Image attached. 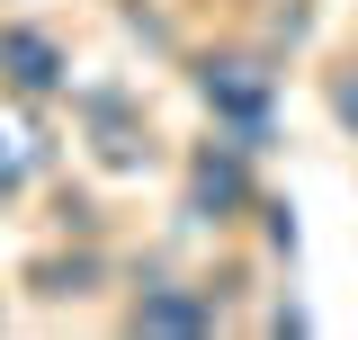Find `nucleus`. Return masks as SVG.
Segmentation results:
<instances>
[{
    "label": "nucleus",
    "mask_w": 358,
    "mask_h": 340,
    "mask_svg": "<svg viewBox=\"0 0 358 340\" xmlns=\"http://www.w3.org/2000/svg\"><path fill=\"white\" fill-rule=\"evenodd\" d=\"M197 99L215 108V126L242 143V153H260L268 143V99H278V72L251 63V54H215V63H197Z\"/></svg>",
    "instance_id": "f257e3e1"
},
{
    "label": "nucleus",
    "mask_w": 358,
    "mask_h": 340,
    "mask_svg": "<svg viewBox=\"0 0 358 340\" xmlns=\"http://www.w3.org/2000/svg\"><path fill=\"white\" fill-rule=\"evenodd\" d=\"M233 206H251V153H242V143H206V153L188 162V215L224 224Z\"/></svg>",
    "instance_id": "f03ea898"
},
{
    "label": "nucleus",
    "mask_w": 358,
    "mask_h": 340,
    "mask_svg": "<svg viewBox=\"0 0 358 340\" xmlns=\"http://www.w3.org/2000/svg\"><path fill=\"white\" fill-rule=\"evenodd\" d=\"M0 72L27 90V99H45V90H63V45L45 36V27H0Z\"/></svg>",
    "instance_id": "7ed1b4c3"
},
{
    "label": "nucleus",
    "mask_w": 358,
    "mask_h": 340,
    "mask_svg": "<svg viewBox=\"0 0 358 340\" xmlns=\"http://www.w3.org/2000/svg\"><path fill=\"white\" fill-rule=\"evenodd\" d=\"M134 332H215V296L206 287H143L134 296Z\"/></svg>",
    "instance_id": "20e7f679"
},
{
    "label": "nucleus",
    "mask_w": 358,
    "mask_h": 340,
    "mask_svg": "<svg viewBox=\"0 0 358 340\" xmlns=\"http://www.w3.org/2000/svg\"><path fill=\"white\" fill-rule=\"evenodd\" d=\"M18 179H27V143L0 126V188H18Z\"/></svg>",
    "instance_id": "39448f33"
},
{
    "label": "nucleus",
    "mask_w": 358,
    "mask_h": 340,
    "mask_svg": "<svg viewBox=\"0 0 358 340\" xmlns=\"http://www.w3.org/2000/svg\"><path fill=\"white\" fill-rule=\"evenodd\" d=\"M331 108H341V126L358 134V63H350V72H341V81H331Z\"/></svg>",
    "instance_id": "423d86ee"
}]
</instances>
